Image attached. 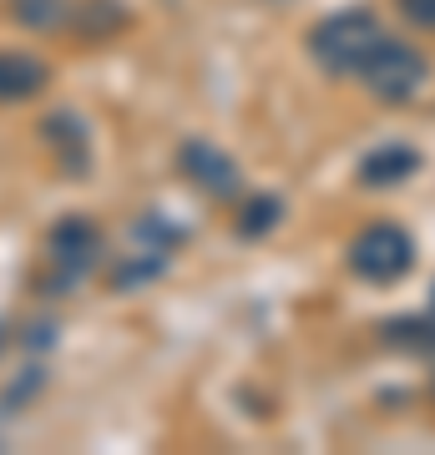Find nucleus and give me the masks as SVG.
<instances>
[{
	"mask_svg": "<svg viewBox=\"0 0 435 455\" xmlns=\"http://www.w3.org/2000/svg\"><path fill=\"white\" fill-rule=\"evenodd\" d=\"M385 41V26L370 11H339L309 31V56L329 71V76H359V66L370 61V51Z\"/></svg>",
	"mask_w": 435,
	"mask_h": 455,
	"instance_id": "1",
	"label": "nucleus"
},
{
	"mask_svg": "<svg viewBox=\"0 0 435 455\" xmlns=\"http://www.w3.org/2000/svg\"><path fill=\"white\" fill-rule=\"evenodd\" d=\"M415 268V238L400 223H370L350 243V274L365 283H395Z\"/></svg>",
	"mask_w": 435,
	"mask_h": 455,
	"instance_id": "2",
	"label": "nucleus"
},
{
	"mask_svg": "<svg viewBox=\"0 0 435 455\" xmlns=\"http://www.w3.org/2000/svg\"><path fill=\"white\" fill-rule=\"evenodd\" d=\"M359 76H365V86H370V97L390 101V107H400V101H410L425 86V76H431V61L420 56L410 41H395V36H385L380 46L370 51V61L359 66Z\"/></svg>",
	"mask_w": 435,
	"mask_h": 455,
	"instance_id": "3",
	"label": "nucleus"
},
{
	"mask_svg": "<svg viewBox=\"0 0 435 455\" xmlns=\"http://www.w3.org/2000/svg\"><path fill=\"white\" fill-rule=\"evenodd\" d=\"M46 253H51V289L46 293H71L101 263L97 223L92 218H66V223H56L46 238Z\"/></svg>",
	"mask_w": 435,
	"mask_h": 455,
	"instance_id": "4",
	"label": "nucleus"
},
{
	"mask_svg": "<svg viewBox=\"0 0 435 455\" xmlns=\"http://www.w3.org/2000/svg\"><path fill=\"white\" fill-rule=\"evenodd\" d=\"M178 167H182V178L193 182V188H203V193L218 197V203H233L238 188H243L238 163L213 142H182L178 147Z\"/></svg>",
	"mask_w": 435,
	"mask_h": 455,
	"instance_id": "5",
	"label": "nucleus"
},
{
	"mask_svg": "<svg viewBox=\"0 0 435 455\" xmlns=\"http://www.w3.org/2000/svg\"><path fill=\"white\" fill-rule=\"evenodd\" d=\"M420 172V152L410 142H385L375 147V152H365L355 167L359 188H400V182H410Z\"/></svg>",
	"mask_w": 435,
	"mask_h": 455,
	"instance_id": "6",
	"label": "nucleus"
},
{
	"mask_svg": "<svg viewBox=\"0 0 435 455\" xmlns=\"http://www.w3.org/2000/svg\"><path fill=\"white\" fill-rule=\"evenodd\" d=\"M46 82H51V71H46L41 56H26V51H0V101H31Z\"/></svg>",
	"mask_w": 435,
	"mask_h": 455,
	"instance_id": "7",
	"label": "nucleus"
},
{
	"mask_svg": "<svg viewBox=\"0 0 435 455\" xmlns=\"http://www.w3.org/2000/svg\"><path fill=\"white\" fill-rule=\"evenodd\" d=\"M41 132L61 147V163L81 178V172H86V157H92V152H86V127H81V116L77 112H56V116L41 122Z\"/></svg>",
	"mask_w": 435,
	"mask_h": 455,
	"instance_id": "8",
	"label": "nucleus"
},
{
	"mask_svg": "<svg viewBox=\"0 0 435 455\" xmlns=\"http://www.w3.org/2000/svg\"><path fill=\"white\" fill-rule=\"evenodd\" d=\"M71 20L86 41H101V36H117L127 26V5L122 0H86V5H71Z\"/></svg>",
	"mask_w": 435,
	"mask_h": 455,
	"instance_id": "9",
	"label": "nucleus"
},
{
	"mask_svg": "<svg viewBox=\"0 0 435 455\" xmlns=\"http://www.w3.org/2000/svg\"><path fill=\"white\" fill-rule=\"evenodd\" d=\"M385 344L405 349V355H435V319L431 314H405V319H390L385 324Z\"/></svg>",
	"mask_w": 435,
	"mask_h": 455,
	"instance_id": "10",
	"label": "nucleus"
},
{
	"mask_svg": "<svg viewBox=\"0 0 435 455\" xmlns=\"http://www.w3.org/2000/svg\"><path fill=\"white\" fill-rule=\"evenodd\" d=\"M162 268H167V253H147V248H137V259H127V263H117L112 268V283H117V293H137V289H147L152 278H162Z\"/></svg>",
	"mask_w": 435,
	"mask_h": 455,
	"instance_id": "11",
	"label": "nucleus"
},
{
	"mask_svg": "<svg viewBox=\"0 0 435 455\" xmlns=\"http://www.w3.org/2000/svg\"><path fill=\"white\" fill-rule=\"evenodd\" d=\"M278 218H284V203L278 197H248L233 223H238V238H269L278 228Z\"/></svg>",
	"mask_w": 435,
	"mask_h": 455,
	"instance_id": "12",
	"label": "nucleus"
},
{
	"mask_svg": "<svg viewBox=\"0 0 435 455\" xmlns=\"http://www.w3.org/2000/svg\"><path fill=\"white\" fill-rule=\"evenodd\" d=\"M11 16L26 26V31H51L71 16V0H11Z\"/></svg>",
	"mask_w": 435,
	"mask_h": 455,
	"instance_id": "13",
	"label": "nucleus"
},
{
	"mask_svg": "<svg viewBox=\"0 0 435 455\" xmlns=\"http://www.w3.org/2000/svg\"><path fill=\"white\" fill-rule=\"evenodd\" d=\"M400 16L420 31H435V0H400Z\"/></svg>",
	"mask_w": 435,
	"mask_h": 455,
	"instance_id": "14",
	"label": "nucleus"
},
{
	"mask_svg": "<svg viewBox=\"0 0 435 455\" xmlns=\"http://www.w3.org/2000/svg\"><path fill=\"white\" fill-rule=\"evenodd\" d=\"M5 339H11V334H5V329H0V349H5Z\"/></svg>",
	"mask_w": 435,
	"mask_h": 455,
	"instance_id": "15",
	"label": "nucleus"
},
{
	"mask_svg": "<svg viewBox=\"0 0 435 455\" xmlns=\"http://www.w3.org/2000/svg\"><path fill=\"white\" fill-rule=\"evenodd\" d=\"M431 309H435V289H431Z\"/></svg>",
	"mask_w": 435,
	"mask_h": 455,
	"instance_id": "16",
	"label": "nucleus"
}]
</instances>
